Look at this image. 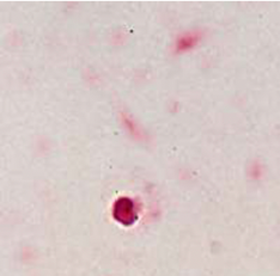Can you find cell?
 I'll use <instances>...</instances> for the list:
<instances>
[{
  "label": "cell",
  "instance_id": "obj_1",
  "mask_svg": "<svg viewBox=\"0 0 280 276\" xmlns=\"http://www.w3.org/2000/svg\"><path fill=\"white\" fill-rule=\"evenodd\" d=\"M133 215V207L131 201L126 200H120L116 204V208H115V216L118 220H120L122 222H126L125 218H130V216Z\"/></svg>",
  "mask_w": 280,
  "mask_h": 276
}]
</instances>
